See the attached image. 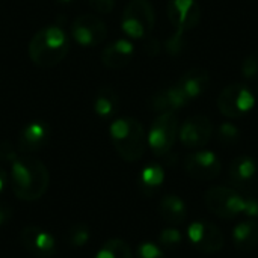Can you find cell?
<instances>
[{
    "mask_svg": "<svg viewBox=\"0 0 258 258\" xmlns=\"http://www.w3.org/2000/svg\"><path fill=\"white\" fill-rule=\"evenodd\" d=\"M59 2H62V3H70V2H73V0H59Z\"/></svg>",
    "mask_w": 258,
    "mask_h": 258,
    "instance_id": "d590c367",
    "label": "cell"
},
{
    "mask_svg": "<svg viewBox=\"0 0 258 258\" xmlns=\"http://www.w3.org/2000/svg\"><path fill=\"white\" fill-rule=\"evenodd\" d=\"M9 184L12 194L26 203L41 200L50 184V172L47 166L32 154H18L11 163Z\"/></svg>",
    "mask_w": 258,
    "mask_h": 258,
    "instance_id": "6da1fadb",
    "label": "cell"
},
{
    "mask_svg": "<svg viewBox=\"0 0 258 258\" xmlns=\"http://www.w3.org/2000/svg\"><path fill=\"white\" fill-rule=\"evenodd\" d=\"M71 38L59 24H48L39 29L27 45L30 60L41 68H53L59 65L68 54Z\"/></svg>",
    "mask_w": 258,
    "mask_h": 258,
    "instance_id": "7a4b0ae2",
    "label": "cell"
},
{
    "mask_svg": "<svg viewBox=\"0 0 258 258\" xmlns=\"http://www.w3.org/2000/svg\"><path fill=\"white\" fill-rule=\"evenodd\" d=\"M187 103L189 98L183 94V91L178 88L177 83L157 91L150 100L151 109L157 113H166V112L175 113L177 110L183 109Z\"/></svg>",
    "mask_w": 258,
    "mask_h": 258,
    "instance_id": "2e32d148",
    "label": "cell"
},
{
    "mask_svg": "<svg viewBox=\"0 0 258 258\" xmlns=\"http://www.w3.org/2000/svg\"><path fill=\"white\" fill-rule=\"evenodd\" d=\"M12 218V210L6 204L0 203V227H3L9 219Z\"/></svg>",
    "mask_w": 258,
    "mask_h": 258,
    "instance_id": "836d02e7",
    "label": "cell"
},
{
    "mask_svg": "<svg viewBox=\"0 0 258 258\" xmlns=\"http://www.w3.org/2000/svg\"><path fill=\"white\" fill-rule=\"evenodd\" d=\"M218 138L222 144L225 145H231V144H236L240 138V132L239 128L231 124V122H225L219 127V132H218Z\"/></svg>",
    "mask_w": 258,
    "mask_h": 258,
    "instance_id": "4316f807",
    "label": "cell"
},
{
    "mask_svg": "<svg viewBox=\"0 0 258 258\" xmlns=\"http://www.w3.org/2000/svg\"><path fill=\"white\" fill-rule=\"evenodd\" d=\"M8 181H9V178H8V175H6L5 169H3V168H0V194L5 190V187H6Z\"/></svg>",
    "mask_w": 258,
    "mask_h": 258,
    "instance_id": "e575fe53",
    "label": "cell"
},
{
    "mask_svg": "<svg viewBox=\"0 0 258 258\" xmlns=\"http://www.w3.org/2000/svg\"><path fill=\"white\" fill-rule=\"evenodd\" d=\"M70 32L79 45L97 47L107 38L109 29L97 14H80L73 20Z\"/></svg>",
    "mask_w": 258,
    "mask_h": 258,
    "instance_id": "ba28073f",
    "label": "cell"
},
{
    "mask_svg": "<svg viewBox=\"0 0 258 258\" xmlns=\"http://www.w3.org/2000/svg\"><path fill=\"white\" fill-rule=\"evenodd\" d=\"M91 8L97 12V14H101V15H106V14H110L115 8V0H88Z\"/></svg>",
    "mask_w": 258,
    "mask_h": 258,
    "instance_id": "4dcf8cb0",
    "label": "cell"
},
{
    "mask_svg": "<svg viewBox=\"0 0 258 258\" xmlns=\"http://www.w3.org/2000/svg\"><path fill=\"white\" fill-rule=\"evenodd\" d=\"M135 56V45L128 38H119L107 44L100 54L101 63L109 70H121L127 67Z\"/></svg>",
    "mask_w": 258,
    "mask_h": 258,
    "instance_id": "9a60e30c",
    "label": "cell"
},
{
    "mask_svg": "<svg viewBox=\"0 0 258 258\" xmlns=\"http://www.w3.org/2000/svg\"><path fill=\"white\" fill-rule=\"evenodd\" d=\"M68 245L73 246V248H82L85 246L88 242H89V237H91V231L88 228L86 224H73L68 230Z\"/></svg>",
    "mask_w": 258,
    "mask_h": 258,
    "instance_id": "cb8c5ba5",
    "label": "cell"
},
{
    "mask_svg": "<svg viewBox=\"0 0 258 258\" xmlns=\"http://www.w3.org/2000/svg\"><path fill=\"white\" fill-rule=\"evenodd\" d=\"M233 242L239 251L248 252L258 246V221L246 219L233 228Z\"/></svg>",
    "mask_w": 258,
    "mask_h": 258,
    "instance_id": "ffe728a7",
    "label": "cell"
},
{
    "mask_svg": "<svg viewBox=\"0 0 258 258\" xmlns=\"http://www.w3.org/2000/svg\"><path fill=\"white\" fill-rule=\"evenodd\" d=\"M110 141L118 156L128 162H139L148 147L144 125L133 116H121L112 121L109 127Z\"/></svg>",
    "mask_w": 258,
    "mask_h": 258,
    "instance_id": "3957f363",
    "label": "cell"
},
{
    "mask_svg": "<svg viewBox=\"0 0 258 258\" xmlns=\"http://www.w3.org/2000/svg\"><path fill=\"white\" fill-rule=\"evenodd\" d=\"M246 197L239 190L225 186H215L204 195L206 207L221 219H234L243 216Z\"/></svg>",
    "mask_w": 258,
    "mask_h": 258,
    "instance_id": "52a82bcc",
    "label": "cell"
},
{
    "mask_svg": "<svg viewBox=\"0 0 258 258\" xmlns=\"http://www.w3.org/2000/svg\"><path fill=\"white\" fill-rule=\"evenodd\" d=\"M258 174L257 162L249 156H239L236 157L228 168V177L234 187L246 189L249 187Z\"/></svg>",
    "mask_w": 258,
    "mask_h": 258,
    "instance_id": "ac0fdd59",
    "label": "cell"
},
{
    "mask_svg": "<svg viewBox=\"0 0 258 258\" xmlns=\"http://www.w3.org/2000/svg\"><path fill=\"white\" fill-rule=\"evenodd\" d=\"M216 104L221 115L228 119H237L254 109L255 97L246 85L230 83L219 92Z\"/></svg>",
    "mask_w": 258,
    "mask_h": 258,
    "instance_id": "8992f818",
    "label": "cell"
},
{
    "mask_svg": "<svg viewBox=\"0 0 258 258\" xmlns=\"http://www.w3.org/2000/svg\"><path fill=\"white\" fill-rule=\"evenodd\" d=\"M184 171L194 180L212 181L221 175L222 163L213 151L198 150L187 154L184 160Z\"/></svg>",
    "mask_w": 258,
    "mask_h": 258,
    "instance_id": "8fae6325",
    "label": "cell"
},
{
    "mask_svg": "<svg viewBox=\"0 0 258 258\" xmlns=\"http://www.w3.org/2000/svg\"><path fill=\"white\" fill-rule=\"evenodd\" d=\"M136 258H166L163 249L153 243V242H144L136 249Z\"/></svg>",
    "mask_w": 258,
    "mask_h": 258,
    "instance_id": "83f0119b",
    "label": "cell"
},
{
    "mask_svg": "<svg viewBox=\"0 0 258 258\" xmlns=\"http://www.w3.org/2000/svg\"><path fill=\"white\" fill-rule=\"evenodd\" d=\"M94 258H133V252L127 242L121 239H110L98 249Z\"/></svg>",
    "mask_w": 258,
    "mask_h": 258,
    "instance_id": "603a6c76",
    "label": "cell"
},
{
    "mask_svg": "<svg viewBox=\"0 0 258 258\" xmlns=\"http://www.w3.org/2000/svg\"><path fill=\"white\" fill-rule=\"evenodd\" d=\"M119 95L112 86H100L95 92L92 109L97 116L103 119L112 118L119 109Z\"/></svg>",
    "mask_w": 258,
    "mask_h": 258,
    "instance_id": "d6986e66",
    "label": "cell"
},
{
    "mask_svg": "<svg viewBox=\"0 0 258 258\" xmlns=\"http://www.w3.org/2000/svg\"><path fill=\"white\" fill-rule=\"evenodd\" d=\"M210 73L203 68V67H195L187 70L177 82L178 88L183 91V94L189 98V101L198 98L200 95H203L209 85H210Z\"/></svg>",
    "mask_w": 258,
    "mask_h": 258,
    "instance_id": "e0dca14e",
    "label": "cell"
},
{
    "mask_svg": "<svg viewBox=\"0 0 258 258\" xmlns=\"http://www.w3.org/2000/svg\"><path fill=\"white\" fill-rule=\"evenodd\" d=\"M242 76L248 80L258 77V50L251 51L242 62Z\"/></svg>",
    "mask_w": 258,
    "mask_h": 258,
    "instance_id": "484cf974",
    "label": "cell"
},
{
    "mask_svg": "<svg viewBox=\"0 0 258 258\" xmlns=\"http://www.w3.org/2000/svg\"><path fill=\"white\" fill-rule=\"evenodd\" d=\"M183 47H184V36H180V35H175V33H172L165 42V50L171 56L180 54L183 51Z\"/></svg>",
    "mask_w": 258,
    "mask_h": 258,
    "instance_id": "f1b7e54d",
    "label": "cell"
},
{
    "mask_svg": "<svg viewBox=\"0 0 258 258\" xmlns=\"http://www.w3.org/2000/svg\"><path fill=\"white\" fill-rule=\"evenodd\" d=\"M50 138V127L45 121H32L26 124L17 139V150L20 154H32L39 151Z\"/></svg>",
    "mask_w": 258,
    "mask_h": 258,
    "instance_id": "5bb4252c",
    "label": "cell"
},
{
    "mask_svg": "<svg viewBox=\"0 0 258 258\" xmlns=\"http://www.w3.org/2000/svg\"><path fill=\"white\" fill-rule=\"evenodd\" d=\"M243 216H246L248 219H258V198L246 197Z\"/></svg>",
    "mask_w": 258,
    "mask_h": 258,
    "instance_id": "1f68e13d",
    "label": "cell"
},
{
    "mask_svg": "<svg viewBox=\"0 0 258 258\" xmlns=\"http://www.w3.org/2000/svg\"><path fill=\"white\" fill-rule=\"evenodd\" d=\"M18 157V151L9 141H0V162L12 163Z\"/></svg>",
    "mask_w": 258,
    "mask_h": 258,
    "instance_id": "f546056e",
    "label": "cell"
},
{
    "mask_svg": "<svg viewBox=\"0 0 258 258\" xmlns=\"http://www.w3.org/2000/svg\"><path fill=\"white\" fill-rule=\"evenodd\" d=\"M159 213L166 222L180 225L187 219V206L177 195H165L159 203Z\"/></svg>",
    "mask_w": 258,
    "mask_h": 258,
    "instance_id": "44dd1931",
    "label": "cell"
},
{
    "mask_svg": "<svg viewBox=\"0 0 258 258\" xmlns=\"http://www.w3.org/2000/svg\"><path fill=\"white\" fill-rule=\"evenodd\" d=\"M21 245L24 249L36 258H51L56 254L54 237L36 225H27L20 233Z\"/></svg>",
    "mask_w": 258,
    "mask_h": 258,
    "instance_id": "4fadbf2b",
    "label": "cell"
},
{
    "mask_svg": "<svg viewBox=\"0 0 258 258\" xmlns=\"http://www.w3.org/2000/svg\"><path fill=\"white\" fill-rule=\"evenodd\" d=\"M165 183V169L159 163L147 165L139 175V187L144 194H156Z\"/></svg>",
    "mask_w": 258,
    "mask_h": 258,
    "instance_id": "7402d4cb",
    "label": "cell"
},
{
    "mask_svg": "<svg viewBox=\"0 0 258 258\" xmlns=\"http://www.w3.org/2000/svg\"><path fill=\"white\" fill-rule=\"evenodd\" d=\"M181 242H183V236L177 228H165L159 236V246L169 251L180 248Z\"/></svg>",
    "mask_w": 258,
    "mask_h": 258,
    "instance_id": "d4e9b609",
    "label": "cell"
},
{
    "mask_svg": "<svg viewBox=\"0 0 258 258\" xmlns=\"http://www.w3.org/2000/svg\"><path fill=\"white\" fill-rule=\"evenodd\" d=\"M178 132L180 121L175 113H159L151 122L150 132L147 133V142L153 154L157 157H165L169 154L178 139Z\"/></svg>",
    "mask_w": 258,
    "mask_h": 258,
    "instance_id": "5b68a950",
    "label": "cell"
},
{
    "mask_svg": "<svg viewBox=\"0 0 258 258\" xmlns=\"http://www.w3.org/2000/svg\"><path fill=\"white\" fill-rule=\"evenodd\" d=\"M190 245L203 254H216L224 248L225 239L222 231L209 221H195L187 228Z\"/></svg>",
    "mask_w": 258,
    "mask_h": 258,
    "instance_id": "9c48e42d",
    "label": "cell"
},
{
    "mask_svg": "<svg viewBox=\"0 0 258 258\" xmlns=\"http://www.w3.org/2000/svg\"><path fill=\"white\" fill-rule=\"evenodd\" d=\"M166 14L174 27L172 33L180 36L195 29L201 20V8L197 0H169Z\"/></svg>",
    "mask_w": 258,
    "mask_h": 258,
    "instance_id": "30bf717a",
    "label": "cell"
},
{
    "mask_svg": "<svg viewBox=\"0 0 258 258\" xmlns=\"http://www.w3.org/2000/svg\"><path fill=\"white\" fill-rule=\"evenodd\" d=\"M213 135V122L206 115H192L181 125L178 132L180 142L190 150H200L209 144Z\"/></svg>",
    "mask_w": 258,
    "mask_h": 258,
    "instance_id": "7c38bea8",
    "label": "cell"
},
{
    "mask_svg": "<svg viewBox=\"0 0 258 258\" xmlns=\"http://www.w3.org/2000/svg\"><path fill=\"white\" fill-rule=\"evenodd\" d=\"M144 51H145L148 56H156V54H159V53H160V42H159V39L148 36V38L145 39Z\"/></svg>",
    "mask_w": 258,
    "mask_h": 258,
    "instance_id": "d6a6232c",
    "label": "cell"
},
{
    "mask_svg": "<svg viewBox=\"0 0 258 258\" xmlns=\"http://www.w3.org/2000/svg\"><path fill=\"white\" fill-rule=\"evenodd\" d=\"M156 24V12L150 0H130L121 14V29L128 39H147Z\"/></svg>",
    "mask_w": 258,
    "mask_h": 258,
    "instance_id": "277c9868",
    "label": "cell"
}]
</instances>
